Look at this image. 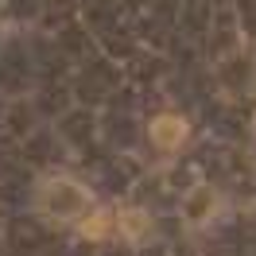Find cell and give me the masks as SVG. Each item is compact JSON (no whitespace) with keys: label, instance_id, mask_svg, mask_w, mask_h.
<instances>
[{"label":"cell","instance_id":"cell-1","mask_svg":"<svg viewBox=\"0 0 256 256\" xmlns=\"http://www.w3.org/2000/svg\"><path fill=\"white\" fill-rule=\"evenodd\" d=\"M39 210L50 214V218H82L86 210H90V190L78 186V182H70V178H50L39 186Z\"/></svg>","mask_w":256,"mask_h":256},{"label":"cell","instance_id":"cell-2","mask_svg":"<svg viewBox=\"0 0 256 256\" xmlns=\"http://www.w3.org/2000/svg\"><path fill=\"white\" fill-rule=\"evenodd\" d=\"M152 140H156V148H163V152H178V148L186 144V120L175 116V112L156 116V120H152Z\"/></svg>","mask_w":256,"mask_h":256},{"label":"cell","instance_id":"cell-3","mask_svg":"<svg viewBox=\"0 0 256 256\" xmlns=\"http://www.w3.org/2000/svg\"><path fill=\"white\" fill-rule=\"evenodd\" d=\"M218 214V190L214 186H194L186 198V222L190 225H206Z\"/></svg>","mask_w":256,"mask_h":256},{"label":"cell","instance_id":"cell-4","mask_svg":"<svg viewBox=\"0 0 256 256\" xmlns=\"http://www.w3.org/2000/svg\"><path fill=\"white\" fill-rule=\"evenodd\" d=\"M116 229L124 233V237H132V240H140L152 229V218H148L144 210H124L120 218H116Z\"/></svg>","mask_w":256,"mask_h":256},{"label":"cell","instance_id":"cell-5","mask_svg":"<svg viewBox=\"0 0 256 256\" xmlns=\"http://www.w3.org/2000/svg\"><path fill=\"white\" fill-rule=\"evenodd\" d=\"M82 233H86L90 240L105 237V233H112V218H109V214H94V218H82Z\"/></svg>","mask_w":256,"mask_h":256}]
</instances>
